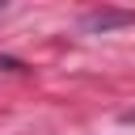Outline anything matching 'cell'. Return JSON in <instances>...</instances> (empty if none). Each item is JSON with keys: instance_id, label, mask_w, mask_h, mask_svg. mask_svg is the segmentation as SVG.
<instances>
[{"instance_id": "6da1fadb", "label": "cell", "mask_w": 135, "mask_h": 135, "mask_svg": "<svg viewBox=\"0 0 135 135\" xmlns=\"http://www.w3.org/2000/svg\"><path fill=\"white\" fill-rule=\"evenodd\" d=\"M131 13H89L84 17V30H110V25H127Z\"/></svg>"}, {"instance_id": "7a4b0ae2", "label": "cell", "mask_w": 135, "mask_h": 135, "mask_svg": "<svg viewBox=\"0 0 135 135\" xmlns=\"http://www.w3.org/2000/svg\"><path fill=\"white\" fill-rule=\"evenodd\" d=\"M122 122H127V127H135V110H131V114H122Z\"/></svg>"}]
</instances>
